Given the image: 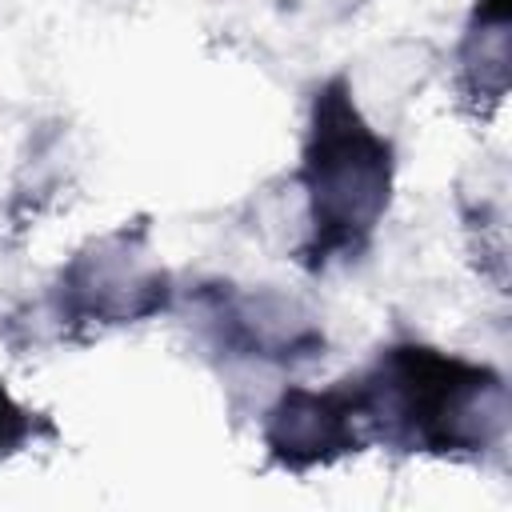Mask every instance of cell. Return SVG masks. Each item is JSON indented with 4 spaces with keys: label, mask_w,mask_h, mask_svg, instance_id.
Wrapping results in <instances>:
<instances>
[{
    "label": "cell",
    "mask_w": 512,
    "mask_h": 512,
    "mask_svg": "<svg viewBox=\"0 0 512 512\" xmlns=\"http://www.w3.org/2000/svg\"><path fill=\"white\" fill-rule=\"evenodd\" d=\"M300 180L312 200V244L304 260L324 268L332 256H356L388 208L392 148L364 124L344 76H332L316 92Z\"/></svg>",
    "instance_id": "cell-2"
},
{
    "label": "cell",
    "mask_w": 512,
    "mask_h": 512,
    "mask_svg": "<svg viewBox=\"0 0 512 512\" xmlns=\"http://www.w3.org/2000/svg\"><path fill=\"white\" fill-rule=\"evenodd\" d=\"M504 64H508V0H480L476 24L464 40L468 88L496 104L504 92V72H508Z\"/></svg>",
    "instance_id": "cell-5"
},
{
    "label": "cell",
    "mask_w": 512,
    "mask_h": 512,
    "mask_svg": "<svg viewBox=\"0 0 512 512\" xmlns=\"http://www.w3.org/2000/svg\"><path fill=\"white\" fill-rule=\"evenodd\" d=\"M68 308L84 316L104 320H136L144 312L164 308V272L148 268L144 256H136V240L128 232H116L100 244H92L60 280Z\"/></svg>",
    "instance_id": "cell-3"
},
{
    "label": "cell",
    "mask_w": 512,
    "mask_h": 512,
    "mask_svg": "<svg viewBox=\"0 0 512 512\" xmlns=\"http://www.w3.org/2000/svg\"><path fill=\"white\" fill-rule=\"evenodd\" d=\"M360 404L356 392H304L292 388L280 396V404L268 412V448L284 468H312V464H328L344 452L360 448V432H356Z\"/></svg>",
    "instance_id": "cell-4"
},
{
    "label": "cell",
    "mask_w": 512,
    "mask_h": 512,
    "mask_svg": "<svg viewBox=\"0 0 512 512\" xmlns=\"http://www.w3.org/2000/svg\"><path fill=\"white\" fill-rule=\"evenodd\" d=\"M352 392L364 420L424 452H480L504 428L500 376L436 348H388Z\"/></svg>",
    "instance_id": "cell-1"
}]
</instances>
